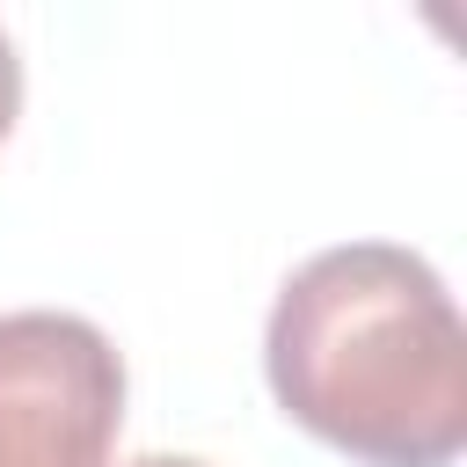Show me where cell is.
Masks as SVG:
<instances>
[{
	"label": "cell",
	"instance_id": "obj_1",
	"mask_svg": "<svg viewBox=\"0 0 467 467\" xmlns=\"http://www.w3.org/2000/svg\"><path fill=\"white\" fill-rule=\"evenodd\" d=\"M277 409L358 467H452L467 445V321L394 241L306 255L263 328Z\"/></svg>",
	"mask_w": 467,
	"mask_h": 467
},
{
	"label": "cell",
	"instance_id": "obj_2",
	"mask_svg": "<svg viewBox=\"0 0 467 467\" xmlns=\"http://www.w3.org/2000/svg\"><path fill=\"white\" fill-rule=\"evenodd\" d=\"M117 431V343L58 306L0 314V467H109Z\"/></svg>",
	"mask_w": 467,
	"mask_h": 467
},
{
	"label": "cell",
	"instance_id": "obj_3",
	"mask_svg": "<svg viewBox=\"0 0 467 467\" xmlns=\"http://www.w3.org/2000/svg\"><path fill=\"white\" fill-rule=\"evenodd\" d=\"M15 109H22V58H15V44L0 29V139L15 131Z\"/></svg>",
	"mask_w": 467,
	"mask_h": 467
},
{
	"label": "cell",
	"instance_id": "obj_4",
	"mask_svg": "<svg viewBox=\"0 0 467 467\" xmlns=\"http://www.w3.org/2000/svg\"><path fill=\"white\" fill-rule=\"evenodd\" d=\"M131 467H204V460H190V452H146V460H131Z\"/></svg>",
	"mask_w": 467,
	"mask_h": 467
}]
</instances>
